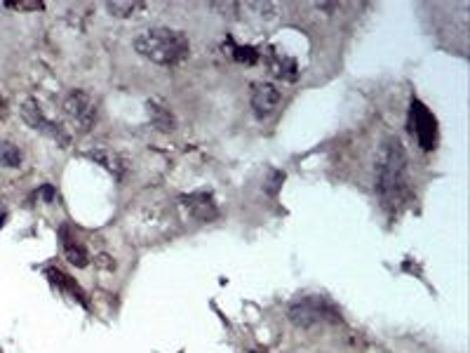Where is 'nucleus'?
Returning <instances> with one entry per match:
<instances>
[{
  "mask_svg": "<svg viewBox=\"0 0 470 353\" xmlns=\"http://www.w3.org/2000/svg\"><path fill=\"white\" fill-rule=\"evenodd\" d=\"M134 50L153 64L174 66L186 62L188 57V38L186 33L174 31L167 26L144 28L134 38Z\"/></svg>",
  "mask_w": 470,
  "mask_h": 353,
  "instance_id": "nucleus-1",
  "label": "nucleus"
},
{
  "mask_svg": "<svg viewBox=\"0 0 470 353\" xmlns=\"http://www.w3.org/2000/svg\"><path fill=\"white\" fill-rule=\"evenodd\" d=\"M407 170V158L398 139H388L381 144L377 156V186L381 196L398 194Z\"/></svg>",
  "mask_w": 470,
  "mask_h": 353,
  "instance_id": "nucleus-2",
  "label": "nucleus"
},
{
  "mask_svg": "<svg viewBox=\"0 0 470 353\" xmlns=\"http://www.w3.org/2000/svg\"><path fill=\"white\" fill-rule=\"evenodd\" d=\"M407 130L423 151H432L437 146V121H435V116H432L430 108L416 97L411 99V106H409Z\"/></svg>",
  "mask_w": 470,
  "mask_h": 353,
  "instance_id": "nucleus-3",
  "label": "nucleus"
},
{
  "mask_svg": "<svg viewBox=\"0 0 470 353\" xmlns=\"http://www.w3.org/2000/svg\"><path fill=\"white\" fill-rule=\"evenodd\" d=\"M339 318L332 306L322 299H301L290 308V320L299 327H313L318 323H327L329 318Z\"/></svg>",
  "mask_w": 470,
  "mask_h": 353,
  "instance_id": "nucleus-4",
  "label": "nucleus"
},
{
  "mask_svg": "<svg viewBox=\"0 0 470 353\" xmlns=\"http://www.w3.org/2000/svg\"><path fill=\"white\" fill-rule=\"evenodd\" d=\"M64 108L66 113H69V118L73 123L78 125L80 130H90L94 121H97V111H94V104L92 99L87 97L85 92H71L69 97H66L64 101Z\"/></svg>",
  "mask_w": 470,
  "mask_h": 353,
  "instance_id": "nucleus-5",
  "label": "nucleus"
},
{
  "mask_svg": "<svg viewBox=\"0 0 470 353\" xmlns=\"http://www.w3.org/2000/svg\"><path fill=\"white\" fill-rule=\"evenodd\" d=\"M282 94L275 85L270 83H256L252 85V108L259 118H268L280 106Z\"/></svg>",
  "mask_w": 470,
  "mask_h": 353,
  "instance_id": "nucleus-6",
  "label": "nucleus"
},
{
  "mask_svg": "<svg viewBox=\"0 0 470 353\" xmlns=\"http://www.w3.org/2000/svg\"><path fill=\"white\" fill-rule=\"evenodd\" d=\"M183 203L188 205V210L193 212L197 219H212V217H217V205H214V201H212L210 194L186 196V198H183Z\"/></svg>",
  "mask_w": 470,
  "mask_h": 353,
  "instance_id": "nucleus-7",
  "label": "nucleus"
},
{
  "mask_svg": "<svg viewBox=\"0 0 470 353\" xmlns=\"http://www.w3.org/2000/svg\"><path fill=\"white\" fill-rule=\"evenodd\" d=\"M45 276L52 281L59 290H64V292H69V294H73L76 299H80L85 304V294H83V290L78 288V283L73 281L71 276H66L64 271H59V269H55V267H47V271H45Z\"/></svg>",
  "mask_w": 470,
  "mask_h": 353,
  "instance_id": "nucleus-8",
  "label": "nucleus"
},
{
  "mask_svg": "<svg viewBox=\"0 0 470 353\" xmlns=\"http://www.w3.org/2000/svg\"><path fill=\"white\" fill-rule=\"evenodd\" d=\"M62 235H64V254H66V259H69L73 267H85V264H87V250L80 245V242L73 238L69 231H66V226H64Z\"/></svg>",
  "mask_w": 470,
  "mask_h": 353,
  "instance_id": "nucleus-9",
  "label": "nucleus"
},
{
  "mask_svg": "<svg viewBox=\"0 0 470 353\" xmlns=\"http://www.w3.org/2000/svg\"><path fill=\"white\" fill-rule=\"evenodd\" d=\"M270 69L277 78L282 80H297V64H294V59L290 57H277L270 62Z\"/></svg>",
  "mask_w": 470,
  "mask_h": 353,
  "instance_id": "nucleus-10",
  "label": "nucleus"
},
{
  "mask_svg": "<svg viewBox=\"0 0 470 353\" xmlns=\"http://www.w3.org/2000/svg\"><path fill=\"white\" fill-rule=\"evenodd\" d=\"M106 10L113 14V17H118V19H127V17H132L134 12H139V10H144V3H137V0H130V3H108L106 5Z\"/></svg>",
  "mask_w": 470,
  "mask_h": 353,
  "instance_id": "nucleus-11",
  "label": "nucleus"
},
{
  "mask_svg": "<svg viewBox=\"0 0 470 353\" xmlns=\"http://www.w3.org/2000/svg\"><path fill=\"white\" fill-rule=\"evenodd\" d=\"M0 165L5 167H19L21 165V151L14 144L5 142L0 144Z\"/></svg>",
  "mask_w": 470,
  "mask_h": 353,
  "instance_id": "nucleus-12",
  "label": "nucleus"
},
{
  "mask_svg": "<svg viewBox=\"0 0 470 353\" xmlns=\"http://www.w3.org/2000/svg\"><path fill=\"white\" fill-rule=\"evenodd\" d=\"M7 10H17V12H40L42 5L40 0H5Z\"/></svg>",
  "mask_w": 470,
  "mask_h": 353,
  "instance_id": "nucleus-13",
  "label": "nucleus"
},
{
  "mask_svg": "<svg viewBox=\"0 0 470 353\" xmlns=\"http://www.w3.org/2000/svg\"><path fill=\"white\" fill-rule=\"evenodd\" d=\"M104 153H106V156H99L97 151H90V156H92L94 160H99L101 165H106L115 176H120V165L115 163V158H111V153H108V151H104Z\"/></svg>",
  "mask_w": 470,
  "mask_h": 353,
  "instance_id": "nucleus-14",
  "label": "nucleus"
},
{
  "mask_svg": "<svg viewBox=\"0 0 470 353\" xmlns=\"http://www.w3.org/2000/svg\"><path fill=\"white\" fill-rule=\"evenodd\" d=\"M233 57L238 59V62H245V64H254L256 59H259V52L252 47H235L233 50Z\"/></svg>",
  "mask_w": 470,
  "mask_h": 353,
  "instance_id": "nucleus-15",
  "label": "nucleus"
},
{
  "mask_svg": "<svg viewBox=\"0 0 470 353\" xmlns=\"http://www.w3.org/2000/svg\"><path fill=\"white\" fill-rule=\"evenodd\" d=\"M3 113H5V101L0 99V118H3Z\"/></svg>",
  "mask_w": 470,
  "mask_h": 353,
  "instance_id": "nucleus-16",
  "label": "nucleus"
}]
</instances>
